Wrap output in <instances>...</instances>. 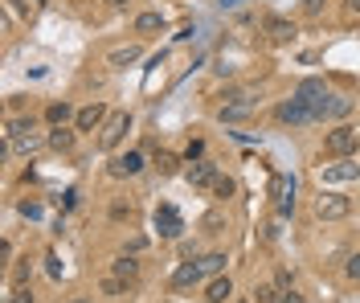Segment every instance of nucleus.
Returning <instances> with one entry per match:
<instances>
[{"label":"nucleus","instance_id":"obj_11","mask_svg":"<svg viewBox=\"0 0 360 303\" xmlns=\"http://www.w3.org/2000/svg\"><path fill=\"white\" fill-rule=\"evenodd\" d=\"M107 172H111L115 181L139 176V172H143V152H123V156H115V160L107 164Z\"/></svg>","mask_w":360,"mask_h":303},{"label":"nucleus","instance_id":"obj_8","mask_svg":"<svg viewBox=\"0 0 360 303\" xmlns=\"http://www.w3.org/2000/svg\"><path fill=\"white\" fill-rule=\"evenodd\" d=\"M262 29H266V41H270V46H291L295 37H299V29H295V21H287V17H278V13H270L266 21H262Z\"/></svg>","mask_w":360,"mask_h":303},{"label":"nucleus","instance_id":"obj_12","mask_svg":"<svg viewBox=\"0 0 360 303\" xmlns=\"http://www.w3.org/2000/svg\"><path fill=\"white\" fill-rule=\"evenodd\" d=\"M107 119H111V111H107L103 103H86V107L74 115V127H78V131H98Z\"/></svg>","mask_w":360,"mask_h":303},{"label":"nucleus","instance_id":"obj_29","mask_svg":"<svg viewBox=\"0 0 360 303\" xmlns=\"http://www.w3.org/2000/svg\"><path fill=\"white\" fill-rule=\"evenodd\" d=\"M33 299H37V295H33V287L21 283V287H13V291H8V299H4V303H33Z\"/></svg>","mask_w":360,"mask_h":303},{"label":"nucleus","instance_id":"obj_26","mask_svg":"<svg viewBox=\"0 0 360 303\" xmlns=\"http://www.w3.org/2000/svg\"><path fill=\"white\" fill-rule=\"evenodd\" d=\"M201 230H205V233H221V230H225V213H221V209H209V213L201 217Z\"/></svg>","mask_w":360,"mask_h":303},{"label":"nucleus","instance_id":"obj_34","mask_svg":"<svg viewBox=\"0 0 360 303\" xmlns=\"http://www.w3.org/2000/svg\"><path fill=\"white\" fill-rule=\"evenodd\" d=\"M45 271H49V279H62V258H58V254H45Z\"/></svg>","mask_w":360,"mask_h":303},{"label":"nucleus","instance_id":"obj_7","mask_svg":"<svg viewBox=\"0 0 360 303\" xmlns=\"http://www.w3.org/2000/svg\"><path fill=\"white\" fill-rule=\"evenodd\" d=\"M217 176H221V172H217V164L213 160H188V168H184V181L197 188V193H209Z\"/></svg>","mask_w":360,"mask_h":303},{"label":"nucleus","instance_id":"obj_38","mask_svg":"<svg viewBox=\"0 0 360 303\" xmlns=\"http://www.w3.org/2000/svg\"><path fill=\"white\" fill-rule=\"evenodd\" d=\"M111 217H115V221H123V217H131V205H115V209H111Z\"/></svg>","mask_w":360,"mask_h":303},{"label":"nucleus","instance_id":"obj_13","mask_svg":"<svg viewBox=\"0 0 360 303\" xmlns=\"http://www.w3.org/2000/svg\"><path fill=\"white\" fill-rule=\"evenodd\" d=\"M254 111H258V98H238V103H221L217 107V119L221 123H246Z\"/></svg>","mask_w":360,"mask_h":303},{"label":"nucleus","instance_id":"obj_30","mask_svg":"<svg viewBox=\"0 0 360 303\" xmlns=\"http://www.w3.org/2000/svg\"><path fill=\"white\" fill-rule=\"evenodd\" d=\"M344 275H348V279H356V283H360V250H352V254L344 258Z\"/></svg>","mask_w":360,"mask_h":303},{"label":"nucleus","instance_id":"obj_21","mask_svg":"<svg viewBox=\"0 0 360 303\" xmlns=\"http://www.w3.org/2000/svg\"><path fill=\"white\" fill-rule=\"evenodd\" d=\"M225 250H209V254H201L197 258V266H201V275L205 279H213V275H225Z\"/></svg>","mask_w":360,"mask_h":303},{"label":"nucleus","instance_id":"obj_39","mask_svg":"<svg viewBox=\"0 0 360 303\" xmlns=\"http://www.w3.org/2000/svg\"><path fill=\"white\" fill-rule=\"evenodd\" d=\"M143 246H148V242H143V238H131V242H127V254H139V250H143Z\"/></svg>","mask_w":360,"mask_h":303},{"label":"nucleus","instance_id":"obj_37","mask_svg":"<svg viewBox=\"0 0 360 303\" xmlns=\"http://www.w3.org/2000/svg\"><path fill=\"white\" fill-rule=\"evenodd\" d=\"M8 258H13V242H8V238H0V262H8Z\"/></svg>","mask_w":360,"mask_h":303},{"label":"nucleus","instance_id":"obj_24","mask_svg":"<svg viewBox=\"0 0 360 303\" xmlns=\"http://www.w3.org/2000/svg\"><path fill=\"white\" fill-rule=\"evenodd\" d=\"M283 299V287L278 283H258L254 287V303H278Z\"/></svg>","mask_w":360,"mask_h":303},{"label":"nucleus","instance_id":"obj_32","mask_svg":"<svg viewBox=\"0 0 360 303\" xmlns=\"http://www.w3.org/2000/svg\"><path fill=\"white\" fill-rule=\"evenodd\" d=\"M156 168H160V172H164V176H172V172H176V156H168V152H160Z\"/></svg>","mask_w":360,"mask_h":303},{"label":"nucleus","instance_id":"obj_33","mask_svg":"<svg viewBox=\"0 0 360 303\" xmlns=\"http://www.w3.org/2000/svg\"><path fill=\"white\" fill-rule=\"evenodd\" d=\"M184 160H205V140H193L184 148Z\"/></svg>","mask_w":360,"mask_h":303},{"label":"nucleus","instance_id":"obj_1","mask_svg":"<svg viewBox=\"0 0 360 303\" xmlns=\"http://www.w3.org/2000/svg\"><path fill=\"white\" fill-rule=\"evenodd\" d=\"M291 94L299 98V103H307V107H311L315 123H323V119H328V107H332V91H328V82H323V78H303V82H299Z\"/></svg>","mask_w":360,"mask_h":303},{"label":"nucleus","instance_id":"obj_25","mask_svg":"<svg viewBox=\"0 0 360 303\" xmlns=\"http://www.w3.org/2000/svg\"><path fill=\"white\" fill-rule=\"evenodd\" d=\"M344 115H352V98H348V94H332L328 119H344Z\"/></svg>","mask_w":360,"mask_h":303},{"label":"nucleus","instance_id":"obj_5","mask_svg":"<svg viewBox=\"0 0 360 303\" xmlns=\"http://www.w3.org/2000/svg\"><path fill=\"white\" fill-rule=\"evenodd\" d=\"M348 213H352V201L344 193H319L315 197V217L319 221H344Z\"/></svg>","mask_w":360,"mask_h":303},{"label":"nucleus","instance_id":"obj_41","mask_svg":"<svg viewBox=\"0 0 360 303\" xmlns=\"http://www.w3.org/2000/svg\"><path fill=\"white\" fill-rule=\"evenodd\" d=\"M107 4H111V8H127V4H131V0H107Z\"/></svg>","mask_w":360,"mask_h":303},{"label":"nucleus","instance_id":"obj_27","mask_svg":"<svg viewBox=\"0 0 360 303\" xmlns=\"http://www.w3.org/2000/svg\"><path fill=\"white\" fill-rule=\"evenodd\" d=\"M98 291H103V295H111V299H119V295H127V283L115 279V275H107V279L98 283Z\"/></svg>","mask_w":360,"mask_h":303},{"label":"nucleus","instance_id":"obj_2","mask_svg":"<svg viewBox=\"0 0 360 303\" xmlns=\"http://www.w3.org/2000/svg\"><path fill=\"white\" fill-rule=\"evenodd\" d=\"M356 148H360V131L352 127V123H340V127H332V131L323 136V152H328V156H336V160L356 156Z\"/></svg>","mask_w":360,"mask_h":303},{"label":"nucleus","instance_id":"obj_43","mask_svg":"<svg viewBox=\"0 0 360 303\" xmlns=\"http://www.w3.org/2000/svg\"><path fill=\"white\" fill-rule=\"evenodd\" d=\"M70 303H90V299H70Z\"/></svg>","mask_w":360,"mask_h":303},{"label":"nucleus","instance_id":"obj_4","mask_svg":"<svg viewBox=\"0 0 360 303\" xmlns=\"http://www.w3.org/2000/svg\"><path fill=\"white\" fill-rule=\"evenodd\" d=\"M295 193H299V181H295L291 172L287 176H274V217H283V221L295 217V205H299Z\"/></svg>","mask_w":360,"mask_h":303},{"label":"nucleus","instance_id":"obj_15","mask_svg":"<svg viewBox=\"0 0 360 303\" xmlns=\"http://www.w3.org/2000/svg\"><path fill=\"white\" fill-rule=\"evenodd\" d=\"M156 230H160V238H180V233H184V217H180L172 205H160L156 209Z\"/></svg>","mask_w":360,"mask_h":303},{"label":"nucleus","instance_id":"obj_18","mask_svg":"<svg viewBox=\"0 0 360 303\" xmlns=\"http://www.w3.org/2000/svg\"><path fill=\"white\" fill-rule=\"evenodd\" d=\"M233 299V279L229 275H213L205 287V303H229Z\"/></svg>","mask_w":360,"mask_h":303},{"label":"nucleus","instance_id":"obj_35","mask_svg":"<svg viewBox=\"0 0 360 303\" xmlns=\"http://www.w3.org/2000/svg\"><path fill=\"white\" fill-rule=\"evenodd\" d=\"M299 8H303V13H307V17H319V13H323V8H328V0H303V4H299Z\"/></svg>","mask_w":360,"mask_h":303},{"label":"nucleus","instance_id":"obj_14","mask_svg":"<svg viewBox=\"0 0 360 303\" xmlns=\"http://www.w3.org/2000/svg\"><path fill=\"white\" fill-rule=\"evenodd\" d=\"M201 279H205V275H201V266H197V258H193V262L184 258V262H180L176 271H172L168 287H172V291H188V287H197Z\"/></svg>","mask_w":360,"mask_h":303},{"label":"nucleus","instance_id":"obj_31","mask_svg":"<svg viewBox=\"0 0 360 303\" xmlns=\"http://www.w3.org/2000/svg\"><path fill=\"white\" fill-rule=\"evenodd\" d=\"M41 201H21V217H29V221H37V217H41Z\"/></svg>","mask_w":360,"mask_h":303},{"label":"nucleus","instance_id":"obj_22","mask_svg":"<svg viewBox=\"0 0 360 303\" xmlns=\"http://www.w3.org/2000/svg\"><path fill=\"white\" fill-rule=\"evenodd\" d=\"M74 115H78V111L70 107L66 98H62V103H49V107H45V119H49V127H66V123H70Z\"/></svg>","mask_w":360,"mask_h":303},{"label":"nucleus","instance_id":"obj_9","mask_svg":"<svg viewBox=\"0 0 360 303\" xmlns=\"http://www.w3.org/2000/svg\"><path fill=\"white\" fill-rule=\"evenodd\" d=\"M319 176H323V185H352V181H360V164L352 156H344V160L328 164Z\"/></svg>","mask_w":360,"mask_h":303},{"label":"nucleus","instance_id":"obj_36","mask_svg":"<svg viewBox=\"0 0 360 303\" xmlns=\"http://www.w3.org/2000/svg\"><path fill=\"white\" fill-rule=\"evenodd\" d=\"M278 303H307V299H303V295H299L295 287H287V291H283V299H278Z\"/></svg>","mask_w":360,"mask_h":303},{"label":"nucleus","instance_id":"obj_17","mask_svg":"<svg viewBox=\"0 0 360 303\" xmlns=\"http://www.w3.org/2000/svg\"><path fill=\"white\" fill-rule=\"evenodd\" d=\"M111 275H115V279H123V283H135V279H139V258L127 254V250H123V254H115L111 258Z\"/></svg>","mask_w":360,"mask_h":303},{"label":"nucleus","instance_id":"obj_3","mask_svg":"<svg viewBox=\"0 0 360 303\" xmlns=\"http://www.w3.org/2000/svg\"><path fill=\"white\" fill-rule=\"evenodd\" d=\"M127 131H131V115L127 111H111V119L98 127V148L103 152H115L119 143L127 140Z\"/></svg>","mask_w":360,"mask_h":303},{"label":"nucleus","instance_id":"obj_23","mask_svg":"<svg viewBox=\"0 0 360 303\" xmlns=\"http://www.w3.org/2000/svg\"><path fill=\"white\" fill-rule=\"evenodd\" d=\"M25 131H37V119L33 115H13L8 123H4V140H17V136H25Z\"/></svg>","mask_w":360,"mask_h":303},{"label":"nucleus","instance_id":"obj_20","mask_svg":"<svg viewBox=\"0 0 360 303\" xmlns=\"http://www.w3.org/2000/svg\"><path fill=\"white\" fill-rule=\"evenodd\" d=\"M45 140H49L53 152H74V143H78V127H74V131H70V127H49Z\"/></svg>","mask_w":360,"mask_h":303},{"label":"nucleus","instance_id":"obj_6","mask_svg":"<svg viewBox=\"0 0 360 303\" xmlns=\"http://www.w3.org/2000/svg\"><path fill=\"white\" fill-rule=\"evenodd\" d=\"M274 119L283 123V127H307V123H315V115H311V107L307 103H299V98H283L278 107H274Z\"/></svg>","mask_w":360,"mask_h":303},{"label":"nucleus","instance_id":"obj_42","mask_svg":"<svg viewBox=\"0 0 360 303\" xmlns=\"http://www.w3.org/2000/svg\"><path fill=\"white\" fill-rule=\"evenodd\" d=\"M229 303H250V299H229Z\"/></svg>","mask_w":360,"mask_h":303},{"label":"nucleus","instance_id":"obj_16","mask_svg":"<svg viewBox=\"0 0 360 303\" xmlns=\"http://www.w3.org/2000/svg\"><path fill=\"white\" fill-rule=\"evenodd\" d=\"M143 58V46L139 41H131V46H115L111 53H107V66H115V70H127L131 62H139Z\"/></svg>","mask_w":360,"mask_h":303},{"label":"nucleus","instance_id":"obj_28","mask_svg":"<svg viewBox=\"0 0 360 303\" xmlns=\"http://www.w3.org/2000/svg\"><path fill=\"white\" fill-rule=\"evenodd\" d=\"M233 176H217V181H213V188H209V193H213V197H217V201H229V197H233Z\"/></svg>","mask_w":360,"mask_h":303},{"label":"nucleus","instance_id":"obj_19","mask_svg":"<svg viewBox=\"0 0 360 303\" xmlns=\"http://www.w3.org/2000/svg\"><path fill=\"white\" fill-rule=\"evenodd\" d=\"M164 13H156V8H148V13H139L135 17V33L139 37H156V33H164Z\"/></svg>","mask_w":360,"mask_h":303},{"label":"nucleus","instance_id":"obj_10","mask_svg":"<svg viewBox=\"0 0 360 303\" xmlns=\"http://www.w3.org/2000/svg\"><path fill=\"white\" fill-rule=\"evenodd\" d=\"M41 148H49V140L41 131H25L17 140H4V156H37Z\"/></svg>","mask_w":360,"mask_h":303},{"label":"nucleus","instance_id":"obj_40","mask_svg":"<svg viewBox=\"0 0 360 303\" xmlns=\"http://www.w3.org/2000/svg\"><path fill=\"white\" fill-rule=\"evenodd\" d=\"M8 8H17V13H21V17H33V8H25L21 0H8Z\"/></svg>","mask_w":360,"mask_h":303}]
</instances>
